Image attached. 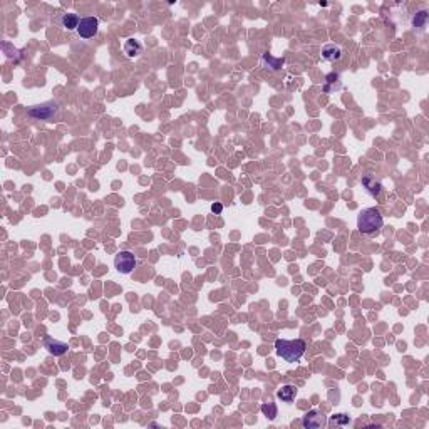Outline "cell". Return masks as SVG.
<instances>
[{
  "instance_id": "52a82bcc",
  "label": "cell",
  "mask_w": 429,
  "mask_h": 429,
  "mask_svg": "<svg viewBox=\"0 0 429 429\" xmlns=\"http://www.w3.org/2000/svg\"><path fill=\"white\" fill-rule=\"evenodd\" d=\"M302 424H304V427H309V429L324 427V426L327 424V419H325L324 414L314 409V411H309V413L304 416Z\"/></svg>"
},
{
  "instance_id": "277c9868",
  "label": "cell",
  "mask_w": 429,
  "mask_h": 429,
  "mask_svg": "<svg viewBox=\"0 0 429 429\" xmlns=\"http://www.w3.org/2000/svg\"><path fill=\"white\" fill-rule=\"evenodd\" d=\"M114 267L119 273L129 275L134 268H136V257H134L131 251L122 250L114 258Z\"/></svg>"
},
{
  "instance_id": "9c48e42d",
  "label": "cell",
  "mask_w": 429,
  "mask_h": 429,
  "mask_svg": "<svg viewBox=\"0 0 429 429\" xmlns=\"http://www.w3.org/2000/svg\"><path fill=\"white\" fill-rule=\"evenodd\" d=\"M79 22H81V17L78 14H62L61 19H59V23H61L62 29H66V31H78L79 27Z\"/></svg>"
},
{
  "instance_id": "ba28073f",
  "label": "cell",
  "mask_w": 429,
  "mask_h": 429,
  "mask_svg": "<svg viewBox=\"0 0 429 429\" xmlns=\"http://www.w3.org/2000/svg\"><path fill=\"white\" fill-rule=\"evenodd\" d=\"M44 349H47L51 356H56V357H61L67 352L69 345L66 342H61V340L57 339H52V337H45L44 339Z\"/></svg>"
},
{
  "instance_id": "9a60e30c",
  "label": "cell",
  "mask_w": 429,
  "mask_h": 429,
  "mask_svg": "<svg viewBox=\"0 0 429 429\" xmlns=\"http://www.w3.org/2000/svg\"><path fill=\"white\" fill-rule=\"evenodd\" d=\"M350 422V418L347 414H336L332 418V424H336V426H347Z\"/></svg>"
},
{
  "instance_id": "7c38bea8",
  "label": "cell",
  "mask_w": 429,
  "mask_h": 429,
  "mask_svg": "<svg viewBox=\"0 0 429 429\" xmlns=\"http://www.w3.org/2000/svg\"><path fill=\"white\" fill-rule=\"evenodd\" d=\"M141 52H143V45H141L136 39H128L124 42V54L129 59L138 57Z\"/></svg>"
},
{
  "instance_id": "3957f363",
  "label": "cell",
  "mask_w": 429,
  "mask_h": 429,
  "mask_svg": "<svg viewBox=\"0 0 429 429\" xmlns=\"http://www.w3.org/2000/svg\"><path fill=\"white\" fill-rule=\"evenodd\" d=\"M57 111H59L57 103H44L39 106H31L27 109V114L39 121H51L57 114Z\"/></svg>"
},
{
  "instance_id": "8fae6325",
  "label": "cell",
  "mask_w": 429,
  "mask_h": 429,
  "mask_svg": "<svg viewBox=\"0 0 429 429\" xmlns=\"http://www.w3.org/2000/svg\"><path fill=\"white\" fill-rule=\"evenodd\" d=\"M295 396H297V387L292 384L282 386L277 391V397L282 399V402H292L293 399H295Z\"/></svg>"
},
{
  "instance_id": "6da1fadb",
  "label": "cell",
  "mask_w": 429,
  "mask_h": 429,
  "mask_svg": "<svg viewBox=\"0 0 429 429\" xmlns=\"http://www.w3.org/2000/svg\"><path fill=\"white\" fill-rule=\"evenodd\" d=\"M305 349H307V344L302 339H295V340H285V339H277L275 340V352L277 356L282 357L285 362H298L302 359V356L305 354Z\"/></svg>"
},
{
  "instance_id": "2e32d148",
  "label": "cell",
  "mask_w": 429,
  "mask_h": 429,
  "mask_svg": "<svg viewBox=\"0 0 429 429\" xmlns=\"http://www.w3.org/2000/svg\"><path fill=\"white\" fill-rule=\"evenodd\" d=\"M211 211H213L215 215H220L223 211V205L221 203H213L211 205Z\"/></svg>"
},
{
  "instance_id": "4fadbf2b",
  "label": "cell",
  "mask_w": 429,
  "mask_h": 429,
  "mask_svg": "<svg viewBox=\"0 0 429 429\" xmlns=\"http://www.w3.org/2000/svg\"><path fill=\"white\" fill-rule=\"evenodd\" d=\"M427 12L426 10H421L418 12L414 17H413V27H418V29H424L426 23H427Z\"/></svg>"
},
{
  "instance_id": "5b68a950",
  "label": "cell",
  "mask_w": 429,
  "mask_h": 429,
  "mask_svg": "<svg viewBox=\"0 0 429 429\" xmlns=\"http://www.w3.org/2000/svg\"><path fill=\"white\" fill-rule=\"evenodd\" d=\"M97 31H99V19L94 15H89V17H82L75 32H78L81 39H92L97 34Z\"/></svg>"
},
{
  "instance_id": "5bb4252c",
  "label": "cell",
  "mask_w": 429,
  "mask_h": 429,
  "mask_svg": "<svg viewBox=\"0 0 429 429\" xmlns=\"http://www.w3.org/2000/svg\"><path fill=\"white\" fill-rule=\"evenodd\" d=\"M262 413L265 414V418L270 419V421H273L275 418H277V406H275L273 402H268V404H262Z\"/></svg>"
},
{
  "instance_id": "30bf717a",
  "label": "cell",
  "mask_w": 429,
  "mask_h": 429,
  "mask_svg": "<svg viewBox=\"0 0 429 429\" xmlns=\"http://www.w3.org/2000/svg\"><path fill=\"white\" fill-rule=\"evenodd\" d=\"M342 57V49H340L339 45L336 44H327L322 47V59H325V61H339V59Z\"/></svg>"
},
{
  "instance_id": "8992f818",
  "label": "cell",
  "mask_w": 429,
  "mask_h": 429,
  "mask_svg": "<svg viewBox=\"0 0 429 429\" xmlns=\"http://www.w3.org/2000/svg\"><path fill=\"white\" fill-rule=\"evenodd\" d=\"M362 188L366 190V193L369 196L377 198L383 191V183L375 178L374 174H364L362 176Z\"/></svg>"
},
{
  "instance_id": "7a4b0ae2",
  "label": "cell",
  "mask_w": 429,
  "mask_h": 429,
  "mask_svg": "<svg viewBox=\"0 0 429 429\" xmlns=\"http://www.w3.org/2000/svg\"><path fill=\"white\" fill-rule=\"evenodd\" d=\"M383 226L384 218L377 208H366L357 216V228H359L361 233L367 235V237H374V235L381 233Z\"/></svg>"
}]
</instances>
